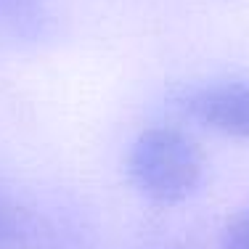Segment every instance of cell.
Here are the masks:
<instances>
[{"label":"cell","mask_w":249,"mask_h":249,"mask_svg":"<svg viewBox=\"0 0 249 249\" xmlns=\"http://www.w3.org/2000/svg\"><path fill=\"white\" fill-rule=\"evenodd\" d=\"M180 109L215 133L249 138V82L223 80L188 88L180 96Z\"/></svg>","instance_id":"cell-2"},{"label":"cell","mask_w":249,"mask_h":249,"mask_svg":"<svg viewBox=\"0 0 249 249\" xmlns=\"http://www.w3.org/2000/svg\"><path fill=\"white\" fill-rule=\"evenodd\" d=\"M0 24L24 37H37L45 29L43 3L40 0H0Z\"/></svg>","instance_id":"cell-3"},{"label":"cell","mask_w":249,"mask_h":249,"mask_svg":"<svg viewBox=\"0 0 249 249\" xmlns=\"http://www.w3.org/2000/svg\"><path fill=\"white\" fill-rule=\"evenodd\" d=\"M124 170L133 188L159 207L191 199L204 180V154L178 127H149L130 143Z\"/></svg>","instance_id":"cell-1"},{"label":"cell","mask_w":249,"mask_h":249,"mask_svg":"<svg viewBox=\"0 0 249 249\" xmlns=\"http://www.w3.org/2000/svg\"><path fill=\"white\" fill-rule=\"evenodd\" d=\"M220 249H249V212H241L223 231Z\"/></svg>","instance_id":"cell-4"}]
</instances>
